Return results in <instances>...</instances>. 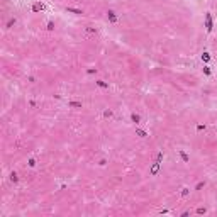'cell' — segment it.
Segmentation results:
<instances>
[{"label": "cell", "instance_id": "30bf717a", "mask_svg": "<svg viewBox=\"0 0 217 217\" xmlns=\"http://www.w3.org/2000/svg\"><path fill=\"white\" fill-rule=\"evenodd\" d=\"M137 134H139V136H141V137H144V136H146V132H144V131H141V129L137 131Z\"/></svg>", "mask_w": 217, "mask_h": 217}, {"label": "cell", "instance_id": "8fae6325", "mask_svg": "<svg viewBox=\"0 0 217 217\" xmlns=\"http://www.w3.org/2000/svg\"><path fill=\"white\" fill-rule=\"evenodd\" d=\"M71 105H73V107H81L80 102H71Z\"/></svg>", "mask_w": 217, "mask_h": 217}, {"label": "cell", "instance_id": "6da1fadb", "mask_svg": "<svg viewBox=\"0 0 217 217\" xmlns=\"http://www.w3.org/2000/svg\"><path fill=\"white\" fill-rule=\"evenodd\" d=\"M205 26H207V31H212V15L210 14L205 15Z\"/></svg>", "mask_w": 217, "mask_h": 217}, {"label": "cell", "instance_id": "7a4b0ae2", "mask_svg": "<svg viewBox=\"0 0 217 217\" xmlns=\"http://www.w3.org/2000/svg\"><path fill=\"white\" fill-rule=\"evenodd\" d=\"M107 17L110 19V22H117V15H115L114 10H108V12H107Z\"/></svg>", "mask_w": 217, "mask_h": 217}, {"label": "cell", "instance_id": "7c38bea8", "mask_svg": "<svg viewBox=\"0 0 217 217\" xmlns=\"http://www.w3.org/2000/svg\"><path fill=\"white\" fill-rule=\"evenodd\" d=\"M103 115H105V117H110V115H112V112H110V110H105V114H103Z\"/></svg>", "mask_w": 217, "mask_h": 217}, {"label": "cell", "instance_id": "3957f363", "mask_svg": "<svg viewBox=\"0 0 217 217\" xmlns=\"http://www.w3.org/2000/svg\"><path fill=\"white\" fill-rule=\"evenodd\" d=\"M32 10H34V12L44 10V5H42V4H34V5H32Z\"/></svg>", "mask_w": 217, "mask_h": 217}, {"label": "cell", "instance_id": "277c9868", "mask_svg": "<svg viewBox=\"0 0 217 217\" xmlns=\"http://www.w3.org/2000/svg\"><path fill=\"white\" fill-rule=\"evenodd\" d=\"M158 168H160V161H156V163L153 165V168H151V173H153V175H156V173H158Z\"/></svg>", "mask_w": 217, "mask_h": 217}, {"label": "cell", "instance_id": "52a82bcc", "mask_svg": "<svg viewBox=\"0 0 217 217\" xmlns=\"http://www.w3.org/2000/svg\"><path fill=\"white\" fill-rule=\"evenodd\" d=\"M97 85L100 86V88H107V83H103L102 80H98V81H97Z\"/></svg>", "mask_w": 217, "mask_h": 217}, {"label": "cell", "instance_id": "8992f818", "mask_svg": "<svg viewBox=\"0 0 217 217\" xmlns=\"http://www.w3.org/2000/svg\"><path fill=\"white\" fill-rule=\"evenodd\" d=\"M180 156H182V160L185 161V163L188 161V154H187V153H183V151H180Z\"/></svg>", "mask_w": 217, "mask_h": 217}, {"label": "cell", "instance_id": "ba28073f", "mask_svg": "<svg viewBox=\"0 0 217 217\" xmlns=\"http://www.w3.org/2000/svg\"><path fill=\"white\" fill-rule=\"evenodd\" d=\"M139 119H141V117H139V115H136V114H132V120H134V122H139Z\"/></svg>", "mask_w": 217, "mask_h": 217}, {"label": "cell", "instance_id": "9c48e42d", "mask_svg": "<svg viewBox=\"0 0 217 217\" xmlns=\"http://www.w3.org/2000/svg\"><path fill=\"white\" fill-rule=\"evenodd\" d=\"M202 59H204V61H209V54H207V53L205 54H202Z\"/></svg>", "mask_w": 217, "mask_h": 217}, {"label": "cell", "instance_id": "5b68a950", "mask_svg": "<svg viewBox=\"0 0 217 217\" xmlns=\"http://www.w3.org/2000/svg\"><path fill=\"white\" fill-rule=\"evenodd\" d=\"M66 10H68V12H73V14H76V15H80V14H81V10H78V9H71V7H68Z\"/></svg>", "mask_w": 217, "mask_h": 217}]
</instances>
